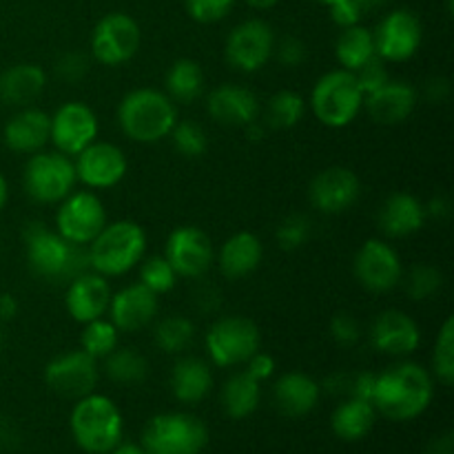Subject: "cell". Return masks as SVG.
<instances>
[{
  "label": "cell",
  "mask_w": 454,
  "mask_h": 454,
  "mask_svg": "<svg viewBox=\"0 0 454 454\" xmlns=\"http://www.w3.org/2000/svg\"><path fill=\"white\" fill-rule=\"evenodd\" d=\"M322 397V386L306 372H286L273 386L275 406L288 417H304Z\"/></svg>",
  "instance_id": "cell-27"
},
{
  "label": "cell",
  "mask_w": 454,
  "mask_h": 454,
  "mask_svg": "<svg viewBox=\"0 0 454 454\" xmlns=\"http://www.w3.org/2000/svg\"><path fill=\"white\" fill-rule=\"evenodd\" d=\"M164 257L177 278L200 279L215 262V251L207 231L200 226H177L167 238Z\"/></svg>",
  "instance_id": "cell-14"
},
{
  "label": "cell",
  "mask_w": 454,
  "mask_h": 454,
  "mask_svg": "<svg viewBox=\"0 0 454 454\" xmlns=\"http://www.w3.org/2000/svg\"><path fill=\"white\" fill-rule=\"evenodd\" d=\"M18 315V301L12 293H0V322H12Z\"/></svg>",
  "instance_id": "cell-55"
},
{
  "label": "cell",
  "mask_w": 454,
  "mask_h": 454,
  "mask_svg": "<svg viewBox=\"0 0 454 454\" xmlns=\"http://www.w3.org/2000/svg\"><path fill=\"white\" fill-rule=\"evenodd\" d=\"M207 353L217 368H233L247 364L262 346L260 328L242 315H226L215 319L207 333Z\"/></svg>",
  "instance_id": "cell-9"
},
{
  "label": "cell",
  "mask_w": 454,
  "mask_h": 454,
  "mask_svg": "<svg viewBox=\"0 0 454 454\" xmlns=\"http://www.w3.org/2000/svg\"><path fill=\"white\" fill-rule=\"evenodd\" d=\"M235 0H184L186 13L193 18L195 22L202 25H213L226 18L233 9Z\"/></svg>",
  "instance_id": "cell-44"
},
{
  "label": "cell",
  "mask_w": 454,
  "mask_h": 454,
  "mask_svg": "<svg viewBox=\"0 0 454 454\" xmlns=\"http://www.w3.org/2000/svg\"><path fill=\"white\" fill-rule=\"evenodd\" d=\"M56 74L65 82H80L89 74V58L78 51L62 53L56 62Z\"/></svg>",
  "instance_id": "cell-46"
},
{
  "label": "cell",
  "mask_w": 454,
  "mask_h": 454,
  "mask_svg": "<svg viewBox=\"0 0 454 454\" xmlns=\"http://www.w3.org/2000/svg\"><path fill=\"white\" fill-rule=\"evenodd\" d=\"M109 319L120 333H136L149 326L158 315V295L149 288L137 284H129L122 291L111 295Z\"/></svg>",
  "instance_id": "cell-22"
},
{
  "label": "cell",
  "mask_w": 454,
  "mask_h": 454,
  "mask_svg": "<svg viewBox=\"0 0 454 454\" xmlns=\"http://www.w3.org/2000/svg\"><path fill=\"white\" fill-rule=\"evenodd\" d=\"M331 18L335 25H340L341 29H346V27H353V25H359V20H362V9L357 7V3L355 0H337V3H333L331 7Z\"/></svg>",
  "instance_id": "cell-49"
},
{
  "label": "cell",
  "mask_w": 454,
  "mask_h": 454,
  "mask_svg": "<svg viewBox=\"0 0 454 454\" xmlns=\"http://www.w3.org/2000/svg\"><path fill=\"white\" fill-rule=\"evenodd\" d=\"M105 372L115 384H140L149 372V364L136 348H115L105 357Z\"/></svg>",
  "instance_id": "cell-36"
},
{
  "label": "cell",
  "mask_w": 454,
  "mask_h": 454,
  "mask_svg": "<svg viewBox=\"0 0 454 454\" xmlns=\"http://www.w3.org/2000/svg\"><path fill=\"white\" fill-rule=\"evenodd\" d=\"M355 278L372 293L393 291L403 278L402 257L384 239H366L355 255Z\"/></svg>",
  "instance_id": "cell-18"
},
{
  "label": "cell",
  "mask_w": 454,
  "mask_h": 454,
  "mask_svg": "<svg viewBox=\"0 0 454 454\" xmlns=\"http://www.w3.org/2000/svg\"><path fill=\"white\" fill-rule=\"evenodd\" d=\"M177 122V106L158 89H133L118 106V124L124 136L140 145H155L171 136Z\"/></svg>",
  "instance_id": "cell-3"
},
{
  "label": "cell",
  "mask_w": 454,
  "mask_h": 454,
  "mask_svg": "<svg viewBox=\"0 0 454 454\" xmlns=\"http://www.w3.org/2000/svg\"><path fill=\"white\" fill-rule=\"evenodd\" d=\"M377 419V411L371 402L357 397H348L333 412V433L344 442H359L372 430Z\"/></svg>",
  "instance_id": "cell-31"
},
{
  "label": "cell",
  "mask_w": 454,
  "mask_h": 454,
  "mask_svg": "<svg viewBox=\"0 0 454 454\" xmlns=\"http://www.w3.org/2000/svg\"><path fill=\"white\" fill-rule=\"evenodd\" d=\"M74 167L78 182H82L91 191H102L114 189L124 180L129 162L118 145L96 140L75 155Z\"/></svg>",
  "instance_id": "cell-17"
},
{
  "label": "cell",
  "mask_w": 454,
  "mask_h": 454,
  "mask_svg": "<svg viewBox=\"0 0 454 454\" xmlns=\"http://www.w3.org/2000/svg\"><path fill=\"white\" fill-rule=\"evenodd\" d=\"M142 43L136 18L124 12H111L96 22L91 34V56L102 67H120L131 60Z\"/></svg>",
  "instance_id": "cell-10"
},
{
  "label": "cell",
  "mask_w": 454,
  "mask_h": 454,
  "mask_svg": "<svg viewBox=\"0 0 454 454\" xmlns=\"http://www.w3.org/2000/svg\"><path fill=\"white\" fill-rule=\"evenodd\" d=\"M167 96L180 105H193L204 93V71L202 65L191 58H180L168 67L164 75Z\"/></svg>",
  "instance_id": "cell-32"
},
{
  "label": "cell",
  "mask_w": 454,
  "mask_h": 454,
  "mask_svg": "<svg viewBox=\"0 0 454 454\" xmlns=\"http://www.w3.org/2000/svg\"><path fill=\"white\" fill-rule=\"evenodd\" d=\"M98 359L80 350H69L51 362L44 368V381L53 393L67 399L87 397L96 390L98 384Z\"/></svg>",
  "instance_id": "cell-16"
},
{
  "label": "cell",
  "mask_w": 454,
  "mask_h": 454,
  "mask_svg": "<svg viewBox=\"0 0 454 454\" xmlns=\"http://www.w3.org/2000/svg\"><path fill=\"white\" fill-rule=\"evenodd\" d=\"M315 3H319V4H326V7H331L333 3H337V0H315Z\"/></svg>",
  "instance_id": "cell-60"
},
{
  "label": "cell",
  "mask_w": 454,
  "mask_h": 454,
  "mask_svg": "<svg viewBox=\"0 0 454 454\" xmlns=\"http://www.w3.org/2000/svg\"><path fill=\"white\" fill-rule=\"evenodd\" d=\"M426 454H454V434L443 433L439 437H434Z\"/></svg>",
  "instance_id": "cell-54"
},
{
  "label": "cell",
  "mask_w": 454,
  "mask_h": 454,
  "mask_svg": "<svg viewBox=\"0 0 454 454\" xmlns=\"http://www.w3.org/2000/svg\"><path fill=\"white\" fill-rule=\"evenodd\" d=\"M3 344H4V337H3V331H0V350H3Z\"/></svg>",
  "instance_id": "cell-61"
},
{
  "label": "cell",
  "mask_w": 454,
  "mask_h": 454,
  "mask_svg": "<svg viewBox=\"0 0 454 454\" xmlns=\"http://www.w3.org/2000/svg\"><path fill=\"white\" fill-rule=\"evenodd\" d=\"M122 412L105 395H87L71 411V434L87 454H109L122 442Z\"/></svg>",
  "instance_id": "cell-5"
},
{
  "label": "cell",
  "mask_w": 454,
  "mask_h": 454,
  "mask_svg": "<svg viewBox=\"0 0 454 454\" xmlns=\"http://www.w3.org/2000/svg\"><path fill=\"white\" fill-rule=\"evenodd\" d=\"M426 220V204L412 193L399 191L388 195V200L381 204L380 229L388 238H408L424 229Z\"/></svg>",
  "instance_id": "cell-26"
},
{
  "label": "cell",
  "mask_w": 454,
  "mask_h": 454,
  "mask_svg": "<svg viewBox=\"0 0 454 454\" xmlns=\"http://www.w3.org/2000/svg\"><path fill=\"white\" fill-rule=\"evenodd\" d=\"M331 335L340 346H355L362 340V326L350 313H337L331 319Z\"/></svg>",
  "instance_id": "cell-47"
},
{
  "label": "cell",
  "mask_w": 454,
  "mask_h": 454,
  "mask_svg": "<svg viewBox=\"0 0 454 454\" xmlns=\"http://www.w3.org/2000/svg\"><path fill=\"white\" fill-rule=\"evenodd\" d=\"M89 266L102 278H120L136 269L146 253V233L137 222H106L105 229L87 244Z\"/></svg>",
  "instance_id": "cell-4"
},
{
  "label": "cell",
  "mask_w": 454,
  "mask_h": 454,
  "mask_svg": "<svg viewBox=\"0 0 454 454\" xmlns=\"http://www.w3.org/2000/svg\"><path fill=\"white\" fill-rule=\"evenodd\" d=\"M443 286V273L437 269V266L421 264L415 266L411 270V275L406 278V291L411 295V300L424 301L430 300V297L437 295Z\"/></svg>",
  "instance_id": "cell-42"
},
{
  "label": "cell",
  "mask_w": 454,
  "mask_h": 454,
  "mask_svg": "<svg viewBox=\"0 0 454 454\" xmlns=\"http://www.w3.org/2000/svg\"><path fill=\"white\" fill-rule=\"evenodd\" d=\"M433 377L415 362H402L375 377L372 406L390 421H412L433 402Z\"/></svg>",
  "instance_id": "cell-1"
},
{
  "label": "cell",
  "mask_w": 454,
  "mask_h": 454,
  "mask_svg": "<svg viewBox=\"0 0 454 454\" xmlns=\"http://www.w3.org/2000/svg\"><path fill=\"white\" fill-rule=\"evenodd\" d=\"M244 3L253 9H270V7H275L279 0H244Z\"/></svg>",
  "instance_id": "cell-59"
},
{
  "label": "cell",
  "mask_w": 454,
  "mask_h": 454,
  "mask_svg": "<svg viewBox=\"0 0 454 454\" xmlns=\"http://www.w3.org/2000/svg\"><path fill=\"white\" fill-rule=\"evenodd\" d=\"M273 51L278 53V60L288 69H295V67L304 65L306 60V44L295 35H286V38L279 40L278 49H273Z\"/></svg>",
  "instance_id": "cell-48"
},
{
  "label": "cell",
  "mask_w": 454,
  "mask_h": 454,
  "mask_svg": "<svg viewBox=\"0 0 454 454\" xmlns=\"http://www.w3.org/2000/svg\"><path fill=\"white\" fill-rule=\"evenodd\" d=\"M155 344L162 353L167 355H180L193 344L195 340V326L189 317L184 315H168V317L160 319L155 326Z\"/></svg>",
  "instance_id": "cell-35"
},
{
  "label": "cell",
  "mask_w": 454,
  "mask_h": 454,
  "mask_svg": "<svg viewBox=\"0 0 454 454\" xmlns=\"http://www.w3.org/2000/svg\"><path fill=\"white\" fill-rule=\"evenodd\" d=\"M111 295L114 293H111L106 278H102L96 270H87V273L78 275V278L69 282L65 295L67 313L78 324H89L93 319H100L109 310Z\"/></svg>",
  "instance_id": "cell-20"
},
{
  "label": "cell",
  "mask_w": 454,
  "mask_h": 454,
  "mask_svg": "<svg viewBox=\"0 0 454 454\" xmlns=\"http://www.w3.org/2000/svg\"><path fill=\"white\" fill-rule=\"evenodd\" d=\"M140 284L149 288L155 295H164L177 284L176 270L164 255H151L140 262Z\"/></svg>",
  "instance_id": "cell-40"
},
{
  "label": "cell",
  "mask_w": 454,
  "mask_h": 454,
  "mask_svg": "<svg viewBox=\"0 0 454 454\" xmlns=\"http://www.w3.org/2000/svg\"><path fill=\"white\" fill-rule=\"evenodd\" d=\"M213 388L211 368L200 357L177 359L171 372V390L177 402L200 403Z\"/></svg>",
  "instance_id": "cell-30"
},
{
  "label": "cell",
  "mask_w": 454,
  "mask_h": 454,
  "mask_svg": "<svg viewBox=\"0 0 454 454\" xmlns=\"http://www.w3.org/2000/svg\"><path fill=\"white\" fill-rule=\"evenodd\" d=\"M310 231H313V224L306 215L301 213H293L286 220L279 224L278 229V242L284 251H295V248H301L310 238Z\"/></svg>",
  "instance_id": "cell-43"
},
{
  "label": "cell",
  "mask_w": 454,
  "mask_h": 454,
  "mask_svg": "<svg viewBox=\"0 0 454 454\" xmlns=\"http://www.w3.org/2000/svg\"><path fill=\"white\" fill-rule=\"evenodd\" d=\"M7 200H9V186H7V180H4V176L0 173V211L7 207Z\"/></svg>",
  "instance_id": "cell-58"
},
{
  "label": "cell",
  "mask_w": 454,
  "mask_h": 454,
  "mask_svg": "<svg viewBox=\"0 0 454 454\" xmlns=\"http://www.w3.org/2000/svg\"><path fill=\"white\" fill-rule=\"evenodd\" d=\"M364 106V93L355 74L335 69L324 74L310 91V109L328 129H344L353 122Z\"/></svg>",
  "instance_id": "cell-6"
},
{
  "label": "cell",
  "mask_w": 454,
  "mask_h": 454,
  "mask_svg": "<svg viewBox=\"0 0 454 454\" xmlns=\"http://www.w3.org/2000/svg\"><path fill=\"white\" fill-rule=\"evenodd\" d=\"M47 87V74L40 65L20 62L0 75V100L12 106H29Z\"/></svg>",
  "instance_id": "cell-29"
},
{
  "label": "cell",
  "mask_w": 454,
  "mask_h": 454,
  "mask_svg": "<svg viewBox=\"0 0 454 454\" xmlns=\"http://www.w3.org/2000/svg\"><path fill=\"white\" fill-rule=\"evenodd\" d=\"M306 100L295 91H278L266 105V124L273 129H291L301 122Z\"/></svg>",
  "instance_id": "cell-37"
},
{
  "label": "cell",
  "mask_w": 454,
  "mask_h": 454,
  "mask_svg": "<svg viewBox=\"0 0 454 454\" xmlns=\"http://www.w3.org/2000/svg\"><path fill=\"white\" fill-rule=\"evenodd\" d=\"M417 89L403 80H388L381 89L372 91L371 96L364 98L368 115L377 124L393 127V124L406 122L417 106Z\"/></svg>",
  "instance_id": "cell-24"
},
{
  "label": "cell",
  "mask_w": 454,
  "mask_h": 454,
  "mask_svg": "<svg viewBox=\"0 0 454 454\" xmlns=\"http://www.w3.org/2000/svg\"><path fill=\"white\" fill-rule=\"evenodd\" d=\"M433 372L443 386L454 384V317H448L439 331L433 353Z\"/></svg>",
  "instance_id": "cell-39"
},
{
  "label": "cell",
  "mask_w": 454,
  "mask_h": 454,
  "mask_svg": "<svg viewBox=\"0 0 454 454\" xmlns=\"http://www.w3.org/2000/svg\"><path fill=\"white\" fill-rule=\"evenodd\" d=\"M357 3V7L362 9V13L366 16V13H372V12H380L381 7H386V4L390 3V0H355Z\"/></svg>",
  "instance_id": "cell-56"
},
{
  "label": "cell",
  "mask_w": 454,
  "mask_h": 454,
  "mask_svg": "<svg viewBox=\"0 0 454 454\" xmlns=\"http://www.w3.org/2000/svg\"><path fill=\"white\" fill-rule=\"evenodd\" d=\"M335 56L337 62L341 65V69L355 71L362 65H366L371 58H375V40H372V29L364 25H353L341 29L340 38L335 44Z\"/></svg>",
  "instance_id": "cell-34"
},
{
  "label": "cell",
  "mask_w": 454,
  "mask_h": 454,
  "mask_svg": "<svg viewBox=\"0 0 454 454\" xmlns=\"http://www.w3.org/2000/svg\"><path fill=\"white\" fill-rule=\"evenodd\" d=\"M207 109L217 124L244 129L260 115V100L251 89L239 84H220L208 93Z\"/></svg>",
  "instance_id": "cell-23"
},
{
  "label": "cell",
  "mask_w": 454,
  "mask_h": 454,
  "mask_svg": "<svg viewBox=\"0 0 454 454\" xmlns=\"http://www.w3.org/2000/svg\"><path fill=\"white\" fill-rule=\"evenodd\" d=\"M355 80H357L359 89H362L364 98H366L371 96L372 91L384 87V84L390 80V74L388 69H386V62L381 60L380 56H375L371 58L366 65H362L357 71H355Z\"/></svg>",
  "instance_id": "cell-45"
},
{
  "label": "cell",
  "mask_w": 454,
  "mask_h": 454,
  "mask_svg": "<svg viewBox=\"0 0 454 454\" xmlns=\"http://www.w3.org/2000/svg\"><path fill=\"white\" fill-rule=\"evenodd\" d=\"M375 377L372 372H357L353 375V384H350V397L366 399L372 403V390H375Z\"/></svg>",
  "instance_id": "cell-51"
},
{
  "label": "cell",
  "mask_w": 454,
  "mask_h": 454,
  "mask_svg": "<svg viewBox=\"0 0 454 454\" xmlns=\"http://www.w3.org/2000/svg\"><path fill=\"white\" fill-rule=\"evenodd\" d=\"M208 443V430L189 412L155 415L142 433L146 454H200Z\"/></svg>",
  "instance_id": "cell-7"
},
{
  "label": "cell",
  "mask_w": 454,
  "mask_h": 454,
  "mask_svg": "<svg viewBox=\"0 0 454 454\" xmlns=\"http://www.w3.org/2000/svg\"><path fill=\"white\" fill-rule=\"evenodd\" d=\"M275 359L273 355L269 353H262V350H257V353H253L251 357L247 359V368L244 371L248 372V375L253 377V380H257L262 384V381L270 380L275 372Z\"/></svg>",
  "instance_id": "cell-50"
},
{
  "label": "cell",
  "mask_w": 454,
  "mask_h": 454,
  "mask_svg": "<svg viewBox=\"0 0 454 454\" xmlns=\"http://www.w3.org/2000/svg\"><path fill=\"white\" fill-rule=\"evenodd\" d=\"M426 98H428L430 102H446L448 96H450V80L443 78V75H434V78H430L428 82H426V89H424Z\"/></svg>",
  "instance_id": "cell-52"
},
{
  "label": "cell",
  "mask_w": 454,
  "mask_h": 454,
  "mask_svg": "<svg viewBox=\"0 0 454 454\" xmlns=\"http://www.w3.org/2000/svg\"><path fill=\"white\" fill-rule=\"evenodd\" d=\"M27 264L38 278L49 282H67L91 270L87 247L67 242L56 231H49L44 222H27L22 229Z\"/></svg>",
  "instance_id": "cell-2"
},
{
  "label": "cell",
  "mask_w": 454,
  "mask_h": 454,
  "mask_svg": "<svg viewBox=\"0 0 454 454\" xmlns=\"http://www.w3.org/2000/svg\"><path fill=\"white\" fill-rule=\"evenodd\" d=\"M359 191L362 184L355 171L346 167H328L313 177L309 195L317 211L326 215H340L357 202Z\"/></svg>",
  "instance_id": "cell-19"
},
{
  "label": "cell",
  "mask_w": 454,
  "mask_h": 454,
  "mask_svg": "<svg viewBox=\"0 0 454 454\" xmlns=\"http://www.w3.org/2000/svg\"><path fill=\"white\" fill-rule=\"evenodd\" d=\"M262 255H264V247L260 238L248 231H239L222 244L215 262L226 279H242L260 266Z\"/></svg>",
  "instance_id": "cell-28"
},
{
  "label": "cell",
  "mask_w": 454,
  "mask_h": 454,
  "mask_svg": "<svg viewBox=\"0 0 454 454\" xmlns=\"http://www.w3.org/2000/svg\"><path fill=\"white\" fill-rule=\"evenodd\" d=\"M100 124L91 106L84 102L71 100L58 106L51 115V127H49V140L56 145L62 155L75 158L82 149H87L91 142H96Z\"/></svg>",
  "instance_id": "cell-15"
},
{
  "label": "cell",
  "mask_w": 454,
  "mask_h": 454,
  "mask_svg": "<svg viewBox=\"0 0 454 454\" xmlns=\"http://www.w3.org/2000/svg\"><path fill=\"white\" fill-rule=\"evenodd\" d=\"M171 137L177 153L184 155V158H200L208 149L207 131L198 122H193V120H182V122L177 120L171 131Z\"/></svg>",
  "instance_id": "cell-41"
},
{
  "label": "cell",
  "mask_w": 454,
  "mask_h": 454,
  "mask_svg": "<svg viewBox=\"0 0 454 454\" xmlns=\"http://www.w3.org/2000/svg\"><path fill=\"white\" fill-rule=\"evenodd\" d=\"M426 215L437 217V220H446V217L450 215V200L443 198V195L433 198L428 207H426Z\"/></svg>",
  "instance_id": "cell-53"
},
{
  "label": "cell",
  "mask_w": 454,
  "mask_h": 454,
  "mask_svg": "<svg viewBox=\"0 0 454 454\" xmlns=\"http://www.w3.org/2000/svg\"><path fill=\"white\" fill-rule=\"evenodd\" d=\"M75 167L69 155L60 151H38L27 160L22 184L27 195L40 204H58L74 191Z\"/></svg>",
  "instance_id": "cell-8"
},
{
  "label": "cell",
  "mask_w": 454,
  "mask_h": 454,
  "mask_svg": "<svg viewBox=\"0 0 454 454\" xmlns=\"http://www.w3.org/2000/svg\"><path fill=\"white\" fill-rule=\"evenodd\" d=\"M371 341L380 353L408 357L419 348L421 333L415 319L402 310H384L371 326Z\"/></svg>",
  "instance_id": "cell-21"
},
{
  "label": "cell",
  "mask_w": 454,
  "mask_h": 454,
  "mask_svg": "<svg viewBox=\"0 0 454 454\" xmlns=\"http://www.w3.org/2000/svg\"><path fill=\"white\" fill-rule=\"evenodd\" d=\"M275 49V34L269 22L260 18L239 22L226 38V62L242 74H255L270 60Z\"/></svg>",
  "instance_id": "cell-13"
},
{
  "label": "cell",
  "mask_w": 454,
  "mask_h": 454,
  "mask_svg": "<svg viewBox=\"0 0 454 454\" xmlns=\"http://www.w3.org/2000/svg\"><path fill=\"white\" fill-rule=\"evenodd\" d=\"M111 454H146V452H145V448L136 446V443H122V442H120L118 446L111 450Z\"/></svg>",
  "instance_id": "cell-57"
},
{
  "label": "cell",
  "mask_w": 454,
  "mask_h": 454,
  "mask_svg": "<svg viewBox=\"0 0 454 454\" xmlns=\"http://www.w3.org/2000/svg\"><path fill=\"white\" fill-rule=\"evenodd\" d=\"M120 331L114 326L111 319H93V322L84 324V331L80 335V344L87 355L93 359H105L106 355L114 353L118 348Z\"/></svg>",
  "instance_id": "cell-38"
},
{
  "label": "cell",
  "mask_w": 454,
  "mask_h": 454,
  "mask_svg": "<svg viewBox=\"0 0 454 454\" xmlns=\"http://www.w3.org/2000/svg\"><path fill=\"white\" fill-rule=\"evenodd\" d=\"M49 127H51V115L35 106H22L4 124L3 140L13 153H38L47 146Z\"/></svg>",
  "instance_id": "cell-25"
},
{
  "label": "cell",
  "mask_w": 454,
  "mask_h": 454,
  "mask_svg": "<svg viewBox=\"0 0 454 454\" xmlns=\"http://www.w3.org/2000/svg\"><path fill=\"white\" fill-rule=\"evenodd\" d=\"M106 226V208L93 191H71L56 211V233L67 242L87 247Z\"/></svg>",
  "instance_id": "cell-11"
},
{
  "label": "cell",
  "mask_w": 454,
  "mask_h": 454,
  "mask_svg": "<svg viewBox=\"0 0 454 454\" xmlns=\"http://www.w3.org/2000/svg\"><path fill=\"white\" fill-rule=\"evenodd\" d=\"M260 397V381L253 380L247 371L235 372L222 388V408H224L231 419H247L248 415L257 411Z\"/></svg>",
  "instance_id": "cell-33"
},
{
  "label": "cell",
  "mask_w": 454,
  "mask_h": 454,
  "mask_svg": "<svg viewBox=\"0 0 454 454\" xmlns=\"http://www.w3.org/2000/svg\"><path fill=\"white\" fill-rule=\"evenodd\" d=\"M372 40L375 53L384 62H406L419 51L424 27L411 9H393L372 29Z\"/></svg>",
  "instance_id": "cell-12"
}]
</instances>
